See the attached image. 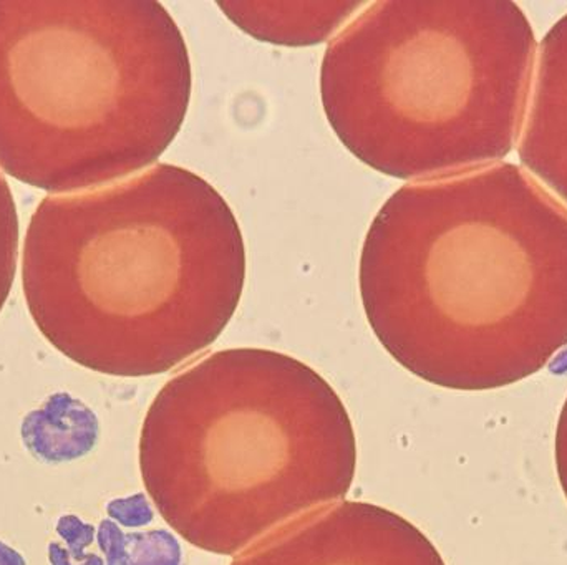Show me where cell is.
<instances>
[{
	"mask_svg": "<svg viewBox=\"0 0 567 565\" xmlns=\"http://www.w3.org/2000/svg\"><path fill=\"white\" fill-rule=\"evenodd\" d=\"M360 297L410 374L508 387L567 347V208L512 163L412 182L370 224Z\"/></svg>",
	"mask_w": 567,
	"mask_h": 565,
	"instance_id": "cell-1",
	"label": "cell"
},
{
	"mask_svg": "<svg viewBox=\"0 0 567 565\" xmlns=\"http://www.w3.org/2000/svg\"><path fill=\"white\" fill-rule=\"evenodd\" d=\"M245 281L235 212L175 165L49 196L23 242V297L37 327L70 360L112 377L166 374L212 347Z\"/></svg>",
	"mask_w": 567,
	"mask_h": 565,
	"instance_id": "cell-2",
	"label": "cell"
},
{
	"mask_svg": "<svg viewBox=\"0 0 567 565\" xmlns=\"http://www.w3.org/2000/svg\"><path fill=\"white\" fill-rule=\"evenodd\" d=\"M357 468L352 421L309 365L265 348L215 352L159 390L140 470L163 520L219 556L342 500Z\"/></svg>",
	"mask_w": 567,
	"mask_h": 565,
	"instance_id": "cell-3",
	"label": "cell"
},
{
	"mask_svg": "<svg viewBox=\"0 0 567 565\" xmlns=\"http://www.w3.org/2000/svg\"><path fill=\"white\" fill-rule=\"evenodd\" d=\"M192 86L155 0H0V169L17 181L75 195L153 165Z\"/></svg>",
	"mask_w": 567,
	"mask_h": 565,
	"instance_id": "cell-4",
	"label": "cell"
},
{
	"mask_svg": "<svg viewBox=\"0 0 567 565\" xmlns=\"http://www.w3.org/2000/svg\"><path fill=\"white\" fill-rule=\"evenodd\" d=\"M535 62V32L515 2L386 0L330 40L320 98L363 165L429 181L512 153Z\"/></svg>",
	"mask_w": 567,
	"mask_h": 565,
	"instance_id": "cell-5",
	"label": "cell"
},
{
	"mask_svg": "<svg viewBox=\"0 0 567 565\" xmlns=\"http://www.w3.org/2000/svg\"><path fill=\"white\" fill-rule=\"evenodd\" d=\"M231 565H445L429 537L393 511L340 501L310 511Z\"/></svg>",
	"mask_w": 567,
	"mask_h": 565,
	"instance_id": "cell-6",
	"label": "cell"
},
{
	"mask_svg": "<svg viewBox=\"0 0 567 565\" xmlns=\"http://www.w3.org/2000/svg\"><path fill=\"white\" fill-rule=\"evenodd\" d=\"M519 161L567 205V15L539 46Z\"/></svg>",
	"mask_w": 567,
	"mask_h": 565,
	"instance_id": "cell-7",
	"label": "cell"
},
{
	"mask_svg": "<svg viewBox=\"0 0 567 565\" xmlns=\"http://www.w3.org/2000/svg\"><path fill=\"white\" fill-rule=\"evenodd\" d=\"M216 6L226 17L261 42L286 46L322 43L347 25L359 9L369 6L352 0L317 2H261V0H219Z\"/></svg>",
	"mask_w": 567,
	"mask_h": 565,
	"instance_id": "cell-8",
	"label": "cell"
},
{
	"mask_svg": "<svg viewBox=\"0 0 567 565\" xmlns=\"http://www.w3.org/2000/svg\"><path fill=\"white\" fill-rule=\"evenodd\" d=\"M23 444L42 463H69L86 457L99 441L96 415L65 391L47 398L39 410L25 415L20 428Z\"/></svg>",
	"mask_w": 567,
	"mask_h": 565,
	"instance_id": "cell-9",
	"label": "cell"
},
{
	"mask_svg": "<svg viewBox=\"0 0 567 565\" xmlns=\"http://www.w3.org/2000/svg\"><path fill=\"white\" fill-rule=\"evenodd\" d=\"M105 565H185L182 546L165 530L123 533L112 520H103L96 531Z\"/></svg>",
	"mask_w": 567,
	"mask_h": 565,
	"instance_id": "cell-10",
	"label": "cell"
},
{
	"mask_svg": "<svg viewBox=\"0 0 567 565\" xmlns=\"http://www.w3.org/2000/svg\"><path fill=\"white\" fill-rule=\"evenodd\" d=\"M56 534L66 543V547L59 543L49 546V561L52 565H105L99 554L86 553L96 540V531L92 524L83 523L73 514L60 517L55 526Z\"/></svg>",
	"mask_w": 567,
	"mask_h": 565,
	"instance_id": "cell-11",
	"label": "cell"
},
{
	"mask_svg": "<svg viewBox=\"0 0 567 565\" xmlns=\"http://www.w3.org/2000/svg\"><path fill=\"white\" fill-rule=\"evenodd\" d=\"M19 258V218L9 185L0 175V311L9 299Z\"/></svg>",
	"mask_w": 567,
	"mask_h": 565,
	"instance_id": "cell-12",
	"label": "cell"
},
{
	"mask_svg": "<svg viewBox=\"0 0 567 565\" xmlns=\"http://www.w3.org/2000/svg\"><path fill=\"white\" fill-rule=\"evenodd\" d=\"M106 513L113 523L122 524L125 527H142L152 523L155 513L148 498L143 493L133 494L128 498L110 501L106 504Z\"/></svg>",
	"mask_w": 567,
	"mask_h": 565,
	"instance_id": "cell-13",
	"label": "cell"
},
{
	"mask_svg": "<svg viewBox=\"0 0 567 565\" xmlns=\"http://www.w3.org/2000/svg\"><path fill=\"white\" fill-rule=\"evenodd\" d=\"M556 470L567 500V398L559 415L555 443Z\"/></svg>",
	"mask_w": 567,
	"mask_h": 565,
	"instance_id": "cell-14",
	"label": "cell"
},
{
	"mask_svg": "<svg viewBox=\"0 0 567 565\" xmlns=\"http://www.w3.org/2000/svg\"><path fill=\"white\" fill-rule=\"evenodd\" d=\"M0 565H27L22 554L0 541Z\"/></svg>",
	"mask_w": 567,
	"mask_h": 565,
	"instance_id": "cell-15",
	"label": "cell"
}]
</instances>
